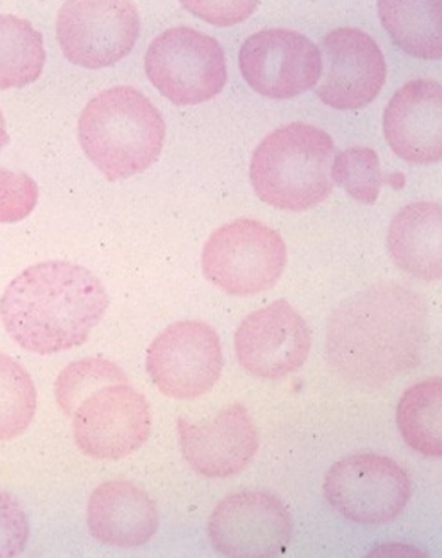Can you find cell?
<instances>
[{"instance_id": "cell-1", "label": "cell", "mask_w": 442, "mask_h": 558, "mask_svg": "<svg viewBox=\"0 0 442 558\" xmlns=\"http://www.w3.org/2000/svg\"><path fill=\"white\" fill-rule=\"evenodd\" d=\"M427 303L414 290L378 284L331 315L327 353L343 379L381 387L417 366L428 341Z\"/></svg>"}, {"instance_id": "cell-2", "label": "cell", "mask_w": 442, "mask_h": 558, "mask_svg": "<svg viewBox=\"0 0 442 558\" xmlns=\"http://www.w3.org/2000/svg\"><path fill=\"white\" fill-rule=\"evenodd\" d=\"M108 306L105 284L93 271L48 260L12 279L0 299V319L21 348L52 355L86 343Z\"/></svg>"}, {"instance_id": "cell-3", "label": "cell", "mask_w": 442, "mask_h": 558, "mask_svg": "<svg viewBox=\"0 0 442 558\" xmlns=\"http://www.w3.org/2000/svg\"><path fill=\"white\" fill-rule=\"evenodd\" d=\"M78 142L107 180L130 179L159 159L165 123L140 90L112 87L101 90L84 108Z\"/></svg>"}, {"instance_id": "cell-4", "label": "cell", "mask_w": 442, "mask_h": 558, "mask_svg": "<svg viewBox=\"0 0 442 558\" xmlns=\"http://www.w3.org/2000/svg\"><path fill=\"white\" fill-rule=\"evenodd\" d=\"M335 145L323 130L306 123L282 126L254 151L250 180L259 199L272 208L302 211L330 196Z\"/></svg>"}, {"instance_id": "cell-5", "label": "cell", "mask_w": 442, "mask_h": 558, "mask_svg": "<svg viewBox=\"0 0 442 558\" xmlns=\"http://www.w3.org/2000/svg\"><path fill=\"white\" fill-rule=\"evenodd\" d=\"M287 248L280 233L250 218H240L206 241L202 271L218 289L235 296L263 293L283 275Z\"/></svg>"}, {"instance_id": "cell-6", "label": "cell", "mask_w": 442, "mask_h": 558, "mask_svg": "<svg viewBox=\"0 0 442 558\" xmlns=\"http://www.w3.org/2000/svg\"><path fill=\"white\" fill-rule=\"evenodd\" d=\"M145 71L151 84L179 106L213 99L228 78L221 45L189 27H174L157 36L145 54Z\"/></svg>"}, {"instance_id": "cell-7", "label": "cell", "mask_w": 442, "mask_h": 558, "mask_svg": "<svg viewBox=\"0 0 442 558\" xmlns=\"http://www.w3.org/2000/svg\"><path fill=\"white\" fill-rule=\"evenodd\" d=\"M323 490L330 506L345 519L359 524H385L407 507L412 482L395 460L356 453L331 466Z\"/></svg>"}, {"instance_id": "cell-8", "label": "cell", "mask_w": 442, "mask_h": 558, "mask_svg": "<svg viewBox=\"0 0 442 558\" xmlns=\"http://www.w3.org/2000/svg\"><path fill=\"white\" fill-rule=\"evenodd\" d=\"M71 418L78 450L102 462H116L140 450L151 428L148 400L128 381L90 393Z\"/></svg>"}, {"instance_id": "cell-9", "label": "cell", "mask_w": 442, "mask_h": 558, "mask_svg": "<svg viewBox=\"0 0 442 558\" xmlns=\"http://www.w3.org/2000/svg\"><path fill=\"white\" fill-rule=\"evenodd\" d=\"M223 356L220 338L201 320H180L168 326L150 343L147 369L163 396L196 399L209 392L220 379Z\"/></svg>"}, {"instance_id": "cell-10", "label": "cell", "mask_w": 442, "mask_h": 558, "mask_svg": "<svg viewBox=\"0 0 442 558\" xmlns=\"http://www.w3.org/2000/svg\"><path fill=\"white\" fill-rule=\"evenodd\" d=\"M57 34L71 63L106 69L128 57L140 35V17L131 2H66L59 11Z\"/></svg>"}, {"instance_id": "cell-11", "label": "cell", "mask_w": 442, "mask_h": 558, "mask_svg": "<svg viewBox=\"0 0 442 558\" xmlns=\"http://www.w3.org/2000/svg\"><path fill=\"white\" fill-rule=\"evenodd\" d=\"M218 554L234 558L278 557L288 547L293 520L277 496L262 490L229 495L209 519Z\"/></svg>"}, {"instance_id": "cell-12", "label": "cell", "mask_w": 442, "mask_h": 558, "mask_svg": "<svg viewBox=\"0 0 442 558\" xmlns=\"http://www.w3.org/2000/svg\"><path fill=\"white\" fill-rule=\"evenodd\" d=\"M240 69L258 94L286 100L317 86L322 54L314 41L293 29H263L241 47Z\"/></svg>"}, {"instance_id": "cell-13", "label": "cell", "mask_w": 442, "mask_h": 558, "mask_svg": "<svg viewBox=\"0 0 442 558\" xmlns=\"http://www.w3.org/2000/svg\"><path fill=\"white\" fill-rule=\"evenodd\" d=\"M234 348L247 373L263 379L282 378L305 365L311 333L302 315L280 300L242 320Z\"/></svg>"}, {"instance_id": "cell-14", "label": "cell", "mask_w": 442, "mask_h": 558, "mask_svg": "<svg viewBox=\"0 0 442 558\" xmlns=\"http://www.w3.org/2000/svg\"><path fill=\"white\" fill-rule=\"evenodd\" d=\"M320 54L322 82L317 95L324 105L345 111L377 99L384 87L386 64L371 35L359 28H336L326 35Z\"/></svg>"}, {"instance_id": "cell-15", "label": "cell", "mask_w": 442, "mask_h": 558, "mask_svg": "<svg viewBox=\"0 0 442 558\" xmlns=\"http://www.w3.org/2000/svg\"><path fill=\"white\" fill-rule=\"evenodd\" d=\"M177 430L186 463L206 477L237 475L258 450L256 426L240 403L229 405L204 423L180 417Z\"/></svg>"}, {"instance_id": "cell-16", "label": "cell", "mask_w": 442, "mask_h": 558, "mask_svg": "<svg viewBox=\"0 0 442 558\" xmlns=\"http://www.w3.org/2000/svg\"><path fill=\"white\" fill-rule=\"evenodd\" d=\"M390 147L410 163H433L442 157V89L431 78H417L393 95L384 112Z\"/></svg>"}, {"instance_id": "cell-17", "label": "cell", "mask_w": 442, "mask_h": 558, "mask_svg": "<svg viewBox=\"0 0 442 558\" xmlns=\"http://www.w3.org/2000/svg\"><path fill=\"white\" fill-rule=\"evenodd\" d=\"M87 523L99 543L137 548L149 543L159 530V509L135 484L111 481L99 485L90 496Z\"/></svg>"}, {"instance_id": "cell-18", "label": "cell", "mask_w": 442, "mask_h": 558, "mask_svg": "<svg viewBox=\"0 0 442 558\" xmlns=\"http://www.w3.org/2000/svg\"><path fill=\"white\" fill-rule=\"evenodd\" d=\"M386 245L400 269L421 281H439L442 276L441 206L435 203L405 206L391 222Z\"/></svg>"}, {"instance_id": "cell-19", "label": "cell", "mask_w": 442, "mask_h": 558, "mask_svg": "<svg viewBox=\"0 0 442 558\" xmlns=\"http://www.w3.org/2000/svg\"><path fill=\"white\" fill-rule=\"evenodd\" d=\"M378 11L381 24L402 50L420 59L442 57L441 2L383 0Z\"/></svg>"}, {"instance_id": "cell-20", "label": "cell", "mask_w": 442, "mask_h": 558, "mask_svg": "<svg viewBox=\"0 0 442 558\" xmlns=\"http://www.w3.org/2000/svg\"><path fill=\"white\" fill-rule=\"evenodd\" d=\"M396 422L407 445L426 457L442 454L441 378L420 381L404 392L397 404Z\"/></svg>"}, {"instance_id": "cell-21", "label": "cell", "mask_w": 442, "mask_h": 558, "mask_svg": "<svg viewBox=\"0 0 442 558\" xmlns=\"http://www.w3.org/2000/svg\"><path fill=\"white\" fill-rule=\"evenodd\" d=\"M46 64L44 35L26 20L0 14V89L38 81Z\"/></svg>"}, {"instance_id": "cell-22", "label": "cell", "mask_w": 442, "mask_h": 558, "mask_svg": "<svg viewBox=\"0 0 442 558\" xmlns=\"http://www.w3.org/2000/svg\"><path fill=\"white\" fill-rule=\"evenodd\" d=\"M38 398L32 375L0 353V441L17 438L33 423Z\"/></svg>"}, {"instance_id": "cell-23", "label": "cell", "mask_w": 442, "mask_h": 558, "mask_svg": "<svg viewBox=\"0 0 442 558\" xmlns=\"http://www.w3.org/2000/svg\"><path fill=\"white\" fill-rule=\"evenodd\" d=\"M125 373L113 362L83 360L66 366L54 381V397L65 416L71 417L77 405L99 388L126 384Z\"/></svg>"}, {"instance_id": "cell-24", "label": "cell", "mask_w": 442, "mask_h": 558, "mask_svg": "<svg viewBox=\"0 0 442 558\" xmlns=\"http://www.w3.org/2000/svg\"><path fill=\"white\" fill-rule=\"evenodd\" d=\"M331 175L356 202L366 205L377 203L383 185V172L377 151L354 147L336 156Z\"/></svg>"}, {"instance_id": "cell-25", "label": "cell", "mask_w": 442, "mask_h": 558, "mask_svg": "<svg viewBox=\"0 0 442 558\" xmlns=\"http://www.w3.org/2000/svg\"><path fill=\"white\" fill-rule=\"evenodd\" d=\"M39 187L27 173L0 167V223L20 222L33 214Z\"/></svg>"}, {"instance_id": "cell-26", "label": "cell", "mask_w": 442, "mask_h": 558, "mask_svg": "<svg viewBox=\"0 0 442 558\" xmlns=\"http://www.w3.org/2000/svg\"><path fill=\"white\" fill-rule=\"evenodd\" d=\"M28 537V519L20 501L0 490V558L21 555Z\"/></svg>"}, {"instance_id": "cell-27", "label": "cell", "mask_w": 442, "mask_h": 558, "mask_svg": "<svg viewBox=\"0 0 442 558\" xmlns=\"http://www.w3.org/2000/svg\"><path fill=\"white\" fill-rule=\"evenodd\" d=\"M258 2H183L184 8L217 26H233L257 9Z\"/></svg>"}, {"instance_id": "cell-28", "label": "cell", "mask_w": 442, "mask_h": 558, "mask_svg": "<svg viewBox=\"0 0 442 558\" xmlns=\"http://www.w3.org/2000/svg\"><path fill=\"white\" fill-rule=\"evenodd\" d=\"M396 550L393 549L392 545H385L372 551V555L378 557H415L414 555H422L420 551L412 548H405L403 545H396Z\"/></svg>"}, {"instance_id": "cell-29", "label": "cell", "mask_w": 442, "mask_h": 558, "mask_svg": "<svg viewBox=\"0 0 442 558\" xmlns=\"http://www.w3.org/2000/svg\"><path fill=\"white\" fill-rule=\"evenodd\" d=\"M10 143V136L8 131H5V121L2 111H0V150H2L5 145Z\"/></svg>"}]
</instances>
